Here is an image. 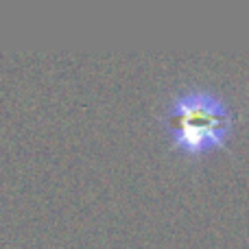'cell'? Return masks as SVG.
<instances>
[{
  "label": "cell",
  "mask_w": 249,
  "mask_h": 249,
  "mask_svg": "<svg viewBox=\"0 0 249 249\" xmlns=\"http://www.w3.org/2000/svg\"><path fill=\"white\" fill-rule=\"evenodd\" d=\"M164 129L173 149L199 158L225 144L232 133V109L212 88H186L168 103Z\"/></svg>",
  "instance_id": "cell-1"
}]
</instances>
